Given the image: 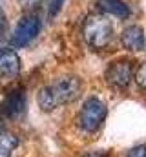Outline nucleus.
<instances>
[{"instance_id": "1", "label": "nucleus", "mask_w": 146, "mask_h": 157, "mask_svg": "<svg viewBox=\"0 0 146 157\" xmlns=\"http://www.w3.org/2000/svg\"><path fill=\"white\" fill-rule=\"evenodd\" d=\"M82 93V80L75 75H66L53 82H49L46 88L38 93V106L42 112H53L64 104H71Z\"/></svg>"}, {"instance_id": "2", "label": "nucleus", "mask_w": 146, "mask_h": 157, "mask_svg": "<svg viewBox=\"0 0 146 157\" xmlns=\"http://www.w3.org/2000/svg\"><path fill=\"white\" fill-rule=\"evenodd\" d=\"M82 37L93 49H106L113 40V24L102 15H90L82 26Z\"/></svg>"}, {"instance_id": "3", "label": "nucleus", "mask_w": 146, "mask_h": 157, "mask_svg": "<svg viewBox=\"0 0 146 157\" xmlns=\"http://www.w3.org/2000/svg\"><path fill=\"white\" fill-rule=\"evenodd\" d=\"M106 113H108L106 104L99 97H90V99L84 101V104H82L79 115H77V124L82 132L93 133L102 126Z\"/></svg>"}, {"instance_id": "4", "label": "nucleus", "mask_w": 146, "mask_h": 157, "mask_svg": "<svg viewBox=\"0 0 146 157\" xmlns=\"http://www.w3.org/2000/svg\"><path fill=\"white\" fill-rule=\"evenodd\" d=\"M133 75H135V62L132 59H119L106 68L104 78L110 86L117 90H124L130 86Z\"/></svg>"}, {"instance_id": "5", "label": "nucleus", "mask_w": 146, "mask_h": 157, "mask_svg": "<svg viewBox=\"0 0 146 157\" xmlns=\"http://www.w3.org/2000/svg\"><path fill=\"white\" fill-rule=\"evenodd\" d=\"M38 31H40V18L36 15H24L18 26L15 28L11 42L15 46H26L38 35Z\"/></svg>"}, {"instance_id": "6", "label": "nucleus", "mask_w": 146, "mask_h": 157, "mask_svg": "<svg viewBox=\"0 0 146 157\" xmlns=\"http://www.w3.org/2000/svg\"><path fill=\"white\" fill-rule=\"evenodd\" d=\"M26 112V91L22 88L11 90L0 104V113L7 119H18Z\"/></svg>"}, {"instance_id": "7", "label": "nucleus", "mask_w": 146, "mask_h": 157, "mask_svg": "<svg viewBox=\"0 0 146 157\" xmlns=\"http://www.w3.org/2000/svg\"><path fill=\"white\" fill-rule=\"evenodd\" d=\"M20 73V59L15 49L0 48V77L13 78Z\"/></svg>"}, {"instance_id": "8", "label": "nucleus", "mask_w": 146, "mask_h": 157, "mask_svg": "<svg viewBox=\"0 0 146 157\" xmlns=\"http://www.w3.org/2000/svg\"><path fill=\"white\" fill-rule=\"evenodd\" d=\"M121 42L124 46V49L128 51H143L146 46V37L141 26H128L122 35H121Z\"/></svg>"}, {"instance_id": "9", "label": "nucleus", "mask_w": 146, "mask_h": 157, "mask_svg": "<svg viewBox=\"0 0 146 157\" xmlns=\"http://www.w3.org/2000/svg\"><path fill=\"white\" fill-rule=\"evenodd\" d=\"M97 6L106 15L117 17V18H126L130 15V7L122 0H97Z\"/></svg>"}, {"instance_id": "10", "label": "nucleus", "mask_w": 146, "mask_h": 157, "mask_svg": "<svg viewBox=\"0 0 146 157\" xmlns=\"http://www.w3.org/2000/svg\"><path fill=\"white\" fill-rule=\"evenodd\" d=\"M17 146H18V137L11 132L0 130V157H9Z\"/></svg>"}, {"instance_id": "11", "label": "nucleus", "mask_w": 146, "mask_h": 157, "mask_svg": "<svg viewBox=\"0 0 146 157\" xmlns=\"http://www.w3.org/2000/svg\"><path fill=\"white\" fill-rule=\"evenodd\" d=\"M64 2H66V0H49V2H48V17H49V18L57 17L59 11H60L62 6H64Z\"/></svg>"}, {"instance_id": "12", "label": "nucleus", "mask_w": 146, "mask_h": 157, "mask_svg": "<svg viewBox=\"0 0 146 157\" xmlns=\"http://www.w3.org/2000/svg\"><path fill=\"white\" fill-rule=\"evenodd\" d=\"M135 80H137L139 88L146 90V62H143V64L139 66V70H137V73H135Z\"/></svg>"}, {"instance_id": "13", "label": "nucleus", "mask_w": 146, "mask_h": 157, "mask_svg": "<svg viewBox=\"0 0 146 157\" xmlns=\"http://www.w3.org/2000/svg\"><path fill=\"white\" fill-rule=\"evenodd\" d=\"M126 157H146V146H144V144H141V146L132 148V150L128 152V155H126Z\"/></svg>"}, {"instance_id": "14", "label": "nucleus", "mask_w": 146, "mask_h": 157, "mask_svg": "<svg viewBox=\"0 0 146 157\" xmlns=\"http://www.w3.org/2000/svg\"><path fill=\"white\" fill-rule=\"evenodd\" d=\"M6 28H7V18H6L4 11L0 9V39L6 35Z\"/></svg>"}, {"instance_id": "15", "label": "nucleus", "mask_w": 146, "mask_h": 157, "mask_svg": "<svg viewBox=\"0 0 146 157\" xmlns=\"http://www.w3.org/2000/svg\"><path fill=\"white\" fill-rule=\"evenodd\" d=\"M82 157H108L104 152H88L86 155H82Z\"/></svg>"}, {"instance_id": "16", "label": "nucleus", "mask_w": 146, "mask_h": 157, "mask_svg": "<svg viewBox=\"0 0 146 157\" xmlns=\"http://www.w3.org/2000/svg\"><path fill=\"white\" fill-rule=\"evenodd\" d=\"M0 130H2V119H0Z\"/></svg>"}]
</instances>
